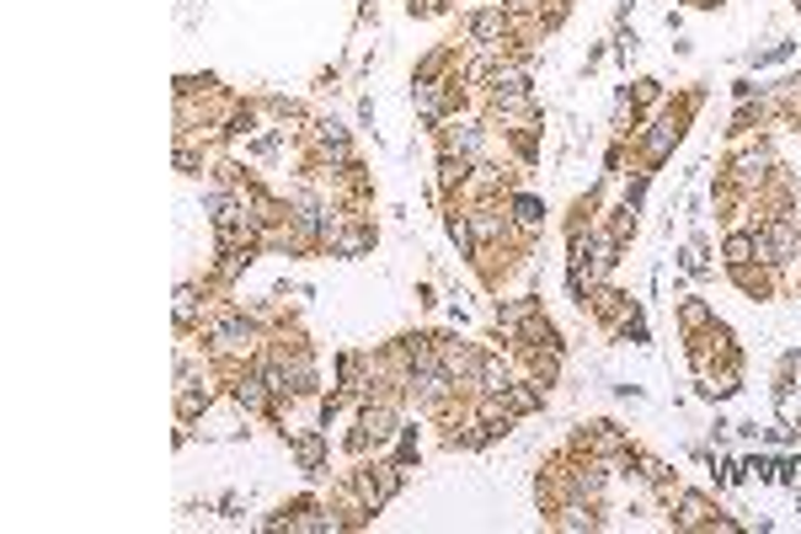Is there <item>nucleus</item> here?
<instances>
[{
	"label": "nucleus",
	"mask_w": 801,
	"mask_h": 534,
	"mask_svg": "<svg viewBox=\"0 0 801 534\" xmlns=\"http://www.w3.org/2000/svg\"><path fill=\"white\" fill-rule=\"evenodd\" d=\"M700 102H705V91H689V97H678V102H663V113L647 124V129H636L625 144L636 150V166L641 171H658L668 155L678 150V139L689 134V118L700 113Z\"/></svg>",
	"instance_id": "f257e3e1"
},
{
	"label": "nucleus",
	"mask_w": 801,
	"mask_h": 534,
	"mask_svg": "<svg viewBox=\"0 0 801 534\" xmlns=\"http://www.w3.org/2000/svg\"><path fill=\"white\" fill-rule=\"evenodd\" d=\"M401 400L396 396H379V400H359L353 411V428L342 433V449L348 460H370V455H390L396 438H401Z\"/></svg>",
	"instance_id": "f03ea898"
},
{
	"label": "nucleus",
	"mask_w": 801,
	"mask_h": 534,
	"mask_svg": "<svg viewBox=\"0 0 801 534\" xmlns=\"http://www.w3.org/2000/svg\"><path fill=\"white\" fill-rule=\"evenodd\" d=\"M406 475L412 470H401L396 460H385V455H370V460H353V470H348V481H353V492H359V503L370 508L374 519L396 503V492L406 486Z\"/></svg>",
	"instance_id": "7ed1b4c3"
},
{
	"label": "nucleus",
	"mask_w": 801,
	"mask_h": 534,
	"mask_svg": "<svg viewBox=\"0 0 801 534\" xmlns=\"http://www.w3.org/2000/svg\"><path fill=\"white\" fill-rule=\"evenodd\" d=\"M460 33H465V43H471V49L508 54V43H513L518 22H513V11H508L502 0H492V5H471V11L460 16Z\"/></svg>",
	"instance_id": "20e7f679"
},
{
	"label": "nucleus",
	"mask_w": 801,
	"mask_h": 534,
	"mask_svg": "<svg viewBox=\"0 0 801 534\" xmlns=\"http://www.w3.org/2000/svg\"><path fill=\"white\" fill-rule=\"evenodd\" d=\"M572 449H583V455H599V460H610L615 470H630V455H636V438L610 422V417H599V422H583L577 433H572Z\"/></svg>",
	"instance_id": "39448f33"
},
{
	"label": "nucleus",
	"mask_w": 801,
	"mask_h": 534,
	"mask_svg": "<svg viewBox=\"0 0 801 534\" xmlns=\"http://www.w3.org/2000/svg\"><path fill=\"white\" fill-rule=\"evenodd\" d=\"M780 166V155H775V144L769 139H759V134H748V139H738L733 144V155H727V177L733 182H742V188H764L769 182V171Z\"/></svg>",
	"instance_id": "423d86ee"
},
{
	"label": "nucleus",
	"mask_w": 801,
	"mask_h": 534,
	"mask_svg": "<svg viewBox=\"0 0 801 534\" xmlns=\"http://www.w3.org/2000/svg\"><path fill=\"white\" fill-rule=\"evenodd\" d=\"M433 342H438V358H443L449 380H454L465 396H476V385H481V364H487V347H476V342H465V336H454V332H433Z\"/></svg>",
	"instance_id": "0eeeda50"
},
{
	"label": "nucleus",
	"mask_w": 801,
	"mask_h": 534,
	"mask_svg": "<svg viewBox=\"0 0 801 534\" xmlns=\"http://www.w3.org/2000/svg\"><path fill=\"white\" fill-rule=\"evenodd\" d=\"M759 257L775 267V272H786V267L801 257V225L797 214H764L759 219Z\"/></svg>",
	"instance_id": "6e6552de"
},
{
	"label": "nucleus",
	"mask_w": 801,
	"mask_h": 534,
	"mask_svg": "<svg viewBox=\"0 0 801 534\" xmlns=\"http://www.w3.org/2000/svg\"><path fill=\"white\" fill-rule=\"evenodd\" d=\"M438 150H449V155H465V161H481L487 155V144H492V124L487 118H471V113H454V118H443L438 129Z\"/></svg>",
	"instance_id": "1a4fd4ad"
},
{
	"label": "nucleus",
	"mask_w": 801,
	"mask_h": 534,
	"mask_svg": "<svg viewBox=\"0 0 801 534\" xmlns=\"http://www.w3.org/2000/svg\"><path fill=\"white\" fill-rule=\"evenodd\" d=\"M374 241H379V230H374L370 214H359V208H342V219H337V230L326 236V257H342V263H359V257H370Z\"/></svg>",
	"instance_id": "9d476101"
},
{
	"label": "nucleus",
	"mask_w": 801,
	"mask_h": 534,
	"mask_svg": "<svg viewBox=\"0 0 801 534\" xmlns=\"http://www.w3.org/2000/svg\"><path fill=\"white\" fill-rule=\"evenodd\" d=\"M722 508L705 497V492H694V486H678L674 503H668V524L678 534H711V519H716Z\"/></svg>",
	"instance_id": "9b49d317"
},
{
	"label": "nucleus",
	"mask_w": 801,
	"mask_h": 534,
	"mask_svg": "<svg viewBox=\"0 0 801 534\" xmlns=\"http://www.w3.org/2000/svg\"><path fill=\"white\" fill-rule=\"evenodd\" d=\"M508 219H513V230H518V241L535 252V241L546 236V199H535V193H508Z\"/></svg>",
	"instance_id": "f8f14e48"
},
{
	"label": "nucleus",
	"mask_w": 801,
	"mask_h": 534,
	"mask_svg": "<svg viewBox=\"0 0 801 534\" xmlns=\"http://www.w3.org/2000/svg\"><path fill=\"white\" fill-rule=\"evenodd\" d=\"M694 391H700V400H733L742 391V358L700 369V374H694Z\"/></svg>",
	"instance_id": "ddd939ff"
},
{
	"label": "nucleus",
	"mask_w": 801,
	"mask_h": 534,
	"mask_svg": "<svg viewBox=\"0 0 801 534\" xmlns=\"http://www.w3.org/2000/svg\"><path fill=\"white\" fill-rule=\"evenodd\" d=\"M220 406V391H214V380H187V385H177V422H187V428H198L209 411Z\"/></svg>",
	"instance_id": "4468645a"
},
{
	"label": "nucleus",
	"mask_w": 801,
	"mask_h": 534,
	"mask_svg": "<svg viewBox=\"0 0 801 534\" xmlns=\"http://www.w3.org/2000/svg\"><path fill=\"white\" fill-rule=\"evenodd\" d=\"M465 177H471V161H465V155L438 150V161H433V193H438V203L460 199V193H465Z\"/></svg>",
	"instance_id": "2eb2a0df"
},
{
	"label": "nucleus",
	"mask_w": 801,
	"mask_h": 534,
	"mask_svg": "<svg viewBox=\"0 0 801 534\" xmlns=\"http://www.w3.org/2000/svg\"><path fill=\"white\" fill-rule=\"evenodd\" d=\"M203 294H209V283H203V289H198V283H183V289H177V305H172V310H177V336L203 332V321H209V300H203Z\"/></svg>",
	"instance_id": "dca6fc26"
},
{
	"label": "nucleus",
	"mask_w": 801,
	"mask_h": 534,
	"mask_svg": "<svg viewBox=\"0 0 801 534\" xmlns=\"http://www.w3.org/2000/svg\"><path fill=\"white\" fill-rule=\"evenodd\" d=\"M742 263H764L759 257V225H727V236H722V267Z\"/></svg>",
	"instance_id": "f3484780"
},
{
	"label": "nucleus",
	"mask_w": 801,
	"mask_h": 534,
	"mask_svg": "<svg viewBox=\"0 0 801 534\" xmlns=\"http://www.w3.org/2000/svg\"><path fill=\"white\" fill-rule=\"evenodd\" d=\"M289 455H295V466L305 470V475H321L326 460H331V433H326V428H315V433H305V438H295V444H289Z\"/></svg>",
	"instance_id": "a211bd4d"
},
{
	"label": "nucleus",
	"mask_w": 801,
	"mask_h": 534,
	"mask_svg": "<svg viewBox=\"0 0 801 534\" xmlns=\"http://www.w3.org/2000/svg\"><path fill=\"white\" fill-rule=\"evenodd\" d=\"M546 396H551V385H540V380H513L508 391H502V400H508V411L513 417H535V411H546Z\"/></svg>",
	"instance_id": "6ab92c4d"
},
{
	"label": "nucleus",
	"mask_w": 801,
	"mask_h": 534,
	"mask_svg": "<svg viewBox=\"0 0 801 534\" xmlns=\"http://www.w3.org/2000/svg\"><path fill=\"white\" fill-rule=\"evenodd\" d=\"M674 321H678V336H694V332H705L711 321H716V305L705 300V294H684L674 305Z\"/></svg>",
	"instance_id": "aec40b11"
},
{
	"label": "nucleus",
	"mask_w": 801,
	"mask_h": 534,
	"mask_svg": "<svg viewBox=\"0 0 801 534\" xmlns=\"http://www.w3.org/2000/svg\"><path fill=\"white\" fill-rule=\"evenodd\" d=\"M727 278L738 283L748 300H769L775 294V267L769 263H742V267H727Z\"/></svg>",
	"instance_id": "412c9836"
},
{
	"label": "nucleus",
	"mask_w": 801,
	"mask_h": 534,
	"mask_svg": "<svg viewBox=\"0 0 801 534\" xmlns=\"http://www.w3.org/2000/svg\"><path fill=\"white\" fill-rule=\"evenodd\" d=\"M443 230H449V241L460 246V257L471 263L476 257V230H471V208L454 199V203H443Z\"/></svg>",
	"instance_id": "4be33fe9"
},
{
	"label": "nucleus",
	"mask_w": 801,
	"mask_h": 534,
	"mask_svg": "<svg viewBox=\"0 0 801 534\" xmlns=\"http://www.w3.org/2000/svg\"><path fill=\"white\" fill-rule=\"evenodd\" d=\"M454 69H460V43H438V49H428V54L417 60L412 80H443V75H454Z\"/></svg>",
	"instance_id": "5701e85b"
},
{
	"label": "nucleus",
	"mask_w": 801,
	"mask_h": 534,
	"mask_svg": "<svg viewBox=\"0 0 801 534\" xmlns=\"http://www.w3.org/2000/svg\"><path fill=\"white\" fill-rule=\"evenodd\" d=\"M518 374H513V364L502 358V353H487V364H481V385H476V396H502L508 385H513Z\"/></svg>",
	"instance_id": "b1692460"
},
{
	"label": "nucleus",
	"mask_w": 801,
	"mask_h": 534,
	"mask_svg": "<svg viewBox=\"0 0 801 534\" xmlns=\"http://www.w3.org/2000/svg\"><path fill=\"white\" fill-rule=\"evenodd\" d=\"M566 16H572V0H540V5H535V33L546 38V33H555Z\"/></svg>",
	"instance_id": "393cba45"
},
{
	"label": "nucleus",
	"mask_w": 801,
	"mask_h": 534,
	"mask_svg": "<svg viewBox=\"0 0 801 534\" xmlns=\"http://www.w3.org/2000/svg\"><path fill=\"white\" fill-rule=\"evenodd\" d=\"M630 97H636V107H641V118H647V107L663 102V80H658V75H641V80H630Z\"/></svg>",
	"instance_id": "a878e982"
},
{
	"label": "nucleus",
	"mask_w": 801,
	"mask_h": 534,
	"mask_svg": "<svg viewBox=\"0 0 801 534\" xmlns=\"http://www.w3.org/2000/svg\"><path fill=\"white\" fill-rule=\"evenodd\" d=\"M214 91H225L220 75H177V97H214Z\"/></svg>",
	"instance_id": "bb28decb"
},
{
	"label": "nucleus",
	"mask_w": 801,
	"mask_h": 534,
	"mask_svg": "<svg viewBox=\"0 0 801 534\" xmlns=\"http://www.w3.org/2000/svg\"><path fill=\"white\" fill-rule=\"evenodd\" d=\"M390 460H396L401 470H412V466H417V428H412V422L401 428V438H396V455H390Z\"/></svg>",
	"instance_id": "cd10ccee"
},
{
	"label": "nucleus",
	"mask_w": 801,
	"mask_h": 534,
	"mask_svg": "<svg viewBox=\"0 0 801 534\" xmlns=\"http://www.w3.org/2000/svg\"><path fill=\"white\" fill-rule=\"evenodd\" d=\"M791 54H797V43H791V38H780V43H775V49H764V54H753V60H748V65H753V69H764V65H786V60H791Z\"/></svg>",
	"instance_id": "c85d7f7f"
},
{
	"label": "nucleus",
	"mask_w": 801,
	"mask_h": 534,
	"mask_svg": "<svg viewBox=\"0 0 801 534\" xmlns=\"http://www.w3.org/2000/svg\"><path fill=\"white\" fill-rule=\"evenodd\" d=\"M443 11H449V0H406L412 22H428V16H443Z\"/></svg>",
	"instance_id": "c756f323"
},
{
	"label": "nucleus",
	"mask_w": 801,
	"mask_h": 534,
	"mask_svg": "<svg viewBox=\"0 0 801 534\" xmlns=\"http://www.w3.org/2000/svg\"><path fill=\"white\" fill-rule=\"evenodd\" d=\"M636 49H641V38H636V33H619V38H615V54H619V60H630Z\"/></svg>",
	"instance_id": "7c9ffc66"
},
{
	"label": "nucleus",
	"mask_w": 801,
	"mask_h": 534,
	"mask_svg": "<svg viewBox=\"0 0 801 534\" xmlns=\"http://www.w3.org/2000/svg\"><path fill=\"white\" fill-rule=\"evenodd\" d=\"M220 519H241V497H236V492L220 497Z\"/></svg>",
	"instance_id": "2f4dec72"
},
{
	"label": "nucleus",
	"mask_w": 801,
	"mask_h": 534,
	"mask_svg": "<svg viewBox=\"0 0 801 534\" xmlns=\"http://www.w3.org/2000/svg\"><path fill=\"white\" fill-rule=\"evenodd\" d=\"M359 124H364V129L374 124V97H359Z\"/></svg>",
	"instance_id": "473e14b6"
},
{
	"label": "nucleus",
	"mask_w": 801,
	"mask_h": 534,
	"mask_svg": "<svg viewBox=\"0 0 801 534\" xmlns=\"http://www.w3.org/2000/svg\"><path fill=\"white\" fill-rule=\"evenodd\" d=\"M684 5H694V11H716L722 0H684Z\"/></svg>",
	"instance_id": "72a5a7b5"
},
{
	"label": "nucleus",
	"mask_w": 801,
	"mask_h": 534,
	"mask_svg": "<svg viewBox=\"0 0 801 534\" xmlns=\"http://www.w3.org/2000/svg\"><path fill=\"white\" fill-rule=\"evenodd\" d=\"M786 364H791V369L801 374V347H797V353H786Z\"/></svg>",
	"instance_id": "f704fd0d"
}]
</instances>
